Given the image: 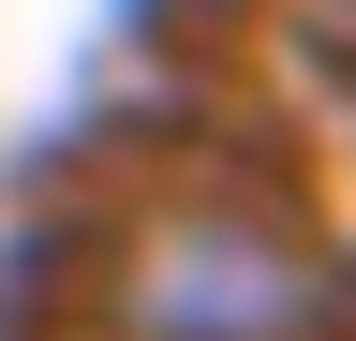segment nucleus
Masks as SVG:
<instances>
[{
	"instance_id": "f257e3e1",
	"label": "nucleus",
	"mask_w": 356,
	"mask_h": 341,
	"mask_svg": "<svg viewBox=\"0 0 356 341\" xmlns=\"http://www.w3.org/2000/svg\"><path fill=\"white\" fill-rule=\"evenodd\" d=\"M134 341H341V282L312 267L297 223L252 208H178L134 252Z\"/></svg>"
}]
</instances>
